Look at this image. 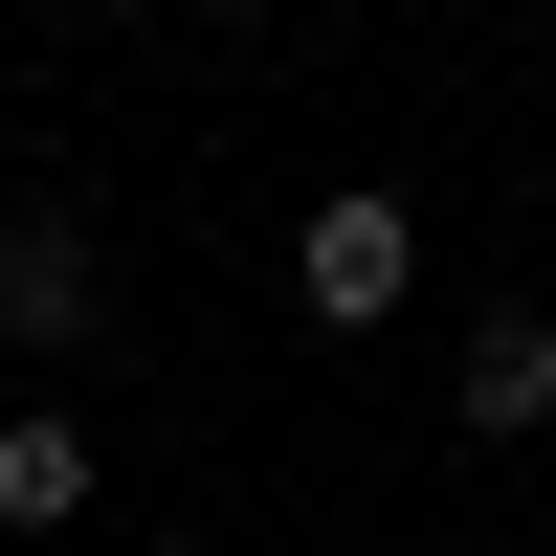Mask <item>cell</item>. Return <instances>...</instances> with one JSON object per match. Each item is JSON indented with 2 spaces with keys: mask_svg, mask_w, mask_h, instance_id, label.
Here are the masks:
<instances>
[{
  "mask_svg": "<svg viewBox=\"0 0 556 556\" xmlns=\"http://www.w3.org/2000/svg\"><path fill=\"white\" fill-rule=\"evenodd\" d=\"M290 290H312V312H334V334H379V312H401V290H424V223H401V201H379V178H334V201H312V223H290Z\"/></svg>",
  "mask_w": 556,
  "mask_h": 556,
  "instance_id": "obj_1",
  "label": "cell"
},
{
  "mask_svg": "<svg viewBox=\"0 0 556 556\" xmlns=\"http://www.w3.org/2000/svg\"><path fill=\"white\" fill-rule=\"evenodd\" d=\"M0 334H23V356H67V334H89V223H67V201L0 223Z\"/></svg>",
  "mask_w": 556,
  "mask_h": 556,
  "instance_id": "obj_2",
  "label": "cell"
},
{
  "mask_svg": "<svg viewBox=\"0 0 556 556\" xmlns=\"http://www.w3.org/2000/svg\"><path fill=\"white\" fill-rule=\"evenodd\" d=\"M89 513V424H0V534H67Z\"/></svg>",
  "mask_w": 556,
  "mask_h": 556,
  "instance_id": "obj_4",
  "label": "cell"
},
{
  "mask_svg": "<svg viewBox=\"0 0 556 556\" xmlns=\"http://www.w3.org/2000/svg\"><path fill=\"white\" fill-rule=\"evenodd\" d=\"M445 401H468L490 445H534V424H556V334H534V312H490V334L445 356Z\"/></svg>",
  "mask_w": 556,
  "mask_h": 556,
  "instance_id": "obj_3",
  "label": "cell"
},
{
  "mask_svg": "<svg viewBox=\"0 0 556 556\" xmlns=\"http://www.w3.org/2000/svg\"><path fill=\"white\" fill-rule=\"evenodd\" d=\"M45 23H89V0H45Z\"/></svg>",
  "mask_w": 556,
  "mask_h": 556,
  "instance_id": "obj_5",
  "label": "cell"
}]
</instances>
